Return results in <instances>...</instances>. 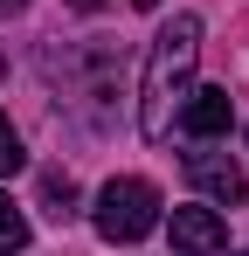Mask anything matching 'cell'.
Listing matches in <instances>:
<instances>
[{"instance_id": "1", "label": "cell", "mask_w": 249, "mask_h": 256, "mask_svg": "<svg viewBox=\"0 0 249 256\" xmlns=\"http://www.w3.org/2000/svg\"><path fill=\"white\" fill-rule=\"evenodd\" d=\"M194 62H201V21H194V14H173L160 35H152L146 84H138V132H146V138H166V132H173V111H180L187 90H194Z\"/></svg>"}, {"instance_id": "2", "label": "cell", "mask_w": 249, "mask_h": 256, "mask_svg": "<svg viewBox=\"0 0 249 256\" xmlns=\"http://www.w3.org/2000/svg\"><path fill=\"white\" fill-rule=\"evenodd\" d=\"M90 222H97L104 242H138V236L160 228V187H152V180H104Z\"/></svg>"}, {"instance_id": "3", "label": "cell", "mask_w": 249, "mask_h": 256, "mask_svg": "<svg viewBox=\"0 0 249 256\" xmlns=\"http://www.w3.org/2000/svg\"><path fill=\"white\" fill-rule=\"evenodd\" d=\"M228 228L214 222V208H173V256H222Z\"/></svg>"}, {"instance_id": "4", "label": "cell", "mask_w": 249, "mask_h": 256, "mask_svg": "<svg viewBox=\"0 0 249 256\" xmlns=\"http://www.w3.org/2000/svg\"><path fill=\"white\" fill-rule=\"evenodd\" d=\"M187 180H194L201 194H214L222 208H228V201H242V194H249L242 166H236L228 152H187Z\"/></svg>"}, {"instance_id": "5", "label": "cell", "mask_w": 249, "mask_h": 256, "mask_svg": "<svg viewBox=\"0 0 249 256\" xmlns=\"http://www.w3.org/2000/svg\"><path fill=\"white\" fill-rule=\"evenodd\" d=\"M180 125L194 132V138H222V132L236 125V97H228V90H187Z\"/></svg>"}, {"instance_id": "6", "label": "cell", "mask_w": 249, "mask_h": 256, "mask_svg": "<svg viewBox=\"0 0 249 256\" xmlns=\"http://www.w3.org/2000/svg\"><path fill=\"white\" fill-rule=\"evenodd\" d=\"M42 201H48L56 222H70V214H76V187H70V173H42Z\"/></svg>"}, {"instance_id": "7", "label": "cell", "mask_w": 249, "mask_h": 256, "mask_svg": "<svg viewBox=\"0 0 249 256\" xmlns=\"http://www.w3.org/2000/svg\"><path fill=\"white\" fill-rule=\"evenodd\" d=\"M21 242H28V214H21L7 194H0V256H14Z\"/></svg>"}, {"instance_id": "8", "label": "cell", "mask_w": 249, "mask_h": 256, "mask_svg": "<svg viewBox=\"0 0 249 256\" xmlns=\"http://www.w3.org/2000/svg\"><path fill=\"white\" fill-rule=\"evenodd\" d=\"M21 166H28V152H21V132L0 118V180H7V173H21Z\"/></svg>"}, {"instance_id": "9", "label": "cell", "mask_w": 249, "mask_h": 256, "mask_svg": "<svg viewBox=\"0 0 249 256\" xmlns=\"http://www.w3.org/2000/svg\"><path fill=\"white\" fill-rule=\"evenodd\" d=\"M70 7H76V14H97V7H104V0H70Z\"/></svg>"}, {"instance_id": "10", "label": "cell", "mask_w": 249, "mask_h": 256, "mask_svg": "<svg viewBox=\"0 0 249 256\" xmlns=\"http://www.w3.org/2000/svg\"><path fill=\"white\" fill-rule=\"evenodd\" d=\"M14 7H28V0H0V14H14Z\"/></svg>"}, {"instance_id": "11", "label": "cell", "mask_w": 249, "mask_h": 256, "mask_svg": "<svg viewBox=\"0 0 249 256\" xmlns=\"http://www.w3.org/2000/svg\"><path fill=\"white\" fill-rule=\"evenodd\" d=\"M132 7H160V0H132Z\"/></svg>"}, {"instance_id": "12", "label": "cell", "mask_w": 249, "mask_h": 256, "mask_svg": "<svg viewBox=\"0 0 249 256\" xmlns=\"http://www.w3.org/2000/svg\"><path fill=\"white\" fill-rule=\"evenodd\" d=\"M242 256H249V250H242Z\"/></svg>"}]
</instances>
